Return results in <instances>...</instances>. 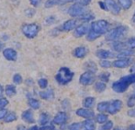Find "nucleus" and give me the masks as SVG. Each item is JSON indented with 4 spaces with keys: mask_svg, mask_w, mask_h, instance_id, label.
<instances>
[{
    "mask_svg": "<svg viewBox=\"0 0 135 130\" xmlns=\"http://www.w3.org/2000/svg\"><path fill=\"white\" fill-rule=\"evenodd\" d=\"M109 24L106 20H98L91 24L90 29L88 30L86 39L88 41H94L101 35L105 34L108 30Z\"/></svg>",
    "mask_w": 135,
    "mask_h": 130,
    "instance_id": "f257e3e1",
    "label": "nucleus"
},
{
    "mask_svg": "<svg viewBox=\"0 0 135 130\" xmlns=\"http://www.w3.org/2000/svg\"><path fill=\"white\" fill-rule=\"evenodd\" d=\"M74 77V73L68 69L67 67H62L59 70L58 73L56 74L55 78H56L57 82L61 84H66L69 82H71V80Z\"/></svg>",
    "mask_w": 135,
    "mask_h": 130,
    "instance_id": "f03ea898",
    "label": "nucleus"
},
{
    "mask_svg": "<svg viewBox=\"0 0 135 130\" xmlns=\"http://www.w3.org/2000/svg\"><path fill=\"white\" fill-rule=\"evenodd\" d=\"M127 31H128V29H127L125 26L117 27L108 33L107 39L110 41H113V40H118V39H122L127 34Z\"/></svg>",
    "mask_w": 135,
    "mask_h": 130,
    "instance_id": "7ed1b4c3",
    "label": "nucleus"
},
{
    "mask_svg": "<svg viewBox=\"0 0 135 130\" xmlns=\"http://www.w3.org/2000/svg\"><path fill=\"white\" fill-rule=\"evenodd\" d=\"M22 32L28 39H33L39 32V26L37 24H27L22 27Z\"/></svg>",
    "mask_w": 135,
    "mask_h": 130,
    "instance_id": "20e7f679",
    "label": "nucleus"
},
{
    "mask_svg": "<svg viewBox=\"0 0 135 130\" xmlns=\"http://www.w3.org/2000/svg\"><path fill=\"white\" fill-rule=\"evenodd\" d=\"M85 6L81 5L79 3L74 4L73 6L70 7V8L68 9V14L72 17H82L84 14H85Z\"/></svg>",
    "mask_w": 135,
    "mask_h": 130,
    "instance_id": "39448f33",
    "label": "nucleus"
},
{
    "mask_svg": "<svg viewBox=\"0 0 135 130\" xmlns=\"http://www.w3.org/2000/svg\"><path fill=\"white\" fill-rule=\"evenodd\" d=\"M95 81H96V76H95L94 72H92V71L84 72L80 76V79H79V82L83 85H90Z\"/></svg>",
    "mask_w": 135,
    "mask_h": 130,
    "instance_id": "423d86ee",
    "label": "nucleus"
},
{
    "mask_svg": "<svg viewBox=\"0 0 135 130\" xmlns=\"http://www.w3.org/2000/svg\"><path fill=\"white\" fill-rule=\"evenodd\" d=\"M130 86V84L128 82H126L125 81H123L122 79L115 82L112 84V89L116 92V93H124L128 87Z\"/></svg>",
    "mask_w": 135,
    "mask_h": 130,
    "instance_id": "0eeeda50",
    "label": "nucleus"
},
{
    "mask_svg": "<svg viewBox=\"0 0 135 130\" xmlns=\"http://www.w3.org/2000/svg\"><path fill=\"white\" fill-rule=\"evenodd\" d=\"M121 107H122V102L119 101V100H114L113 102L109 103L107 112L109 113L110 115H115L118 112H119Z\"/></svg>",
    "mask_w": 135,
    "mask_h": 130,
    "instance_id": "6e6552de",
    "label": "nucleus"
},
{
    "mask_svg": "<svg viewBox=\"0 0 135 130\" xmlns=\"http://www.w3.org/2000/svg\"><path fill=\"white\" fill-rule=\"evenodd\" d=\"M76 115L83 118L86 119H92L95 116L94 111H92L90 108H80L76 111Z\"/></svg>",
    "mask_w": 135,
    "mask_h": 130,
    "instance_id": "1a4fd4ad",
    "label": "nucleus"
},
{
    "mask_svg": "<svg viewBox=\"0 0 135 130\" xmlns=\"http://www.w3.org/2000/svg\"><path fill=\"white\" fill-rule=\"evenodd\" d=\"M104 1L107 4L108 10H109L112 14H115V15L119 14V12H120V7H119V6L118 5L114 0H104Z\"/></svg>",
    "mask_w": 135,
    "mask_h": 130,
    "instance_id": "9d476101",
    "label": "nucleus"
},
{
    "mask_svg": "<svg viewBox=\"0 0 135 130\" xmlns=\"http://www.w3.org/2000/svg\"><path fill=\"white\" fill-rule=\"evenodd\" d=\"M131 63V60L127 59V58H120L119 60H116V61H113L112 65L115 68H118V69H124V68L128 67Z\"/></svg>",
    "mask_w": 135,
    "mask_h": 130,
    "instance_id": "9b49d317",
    "label": "nucleus"
},
{
    "mask_svg": "<svg viewBox=\"0 0 135 130\" xmlns=\"http://www.w3.org/2000/svg\"><path fill=\"white\" fill-rule=\"evenodd\" d=\"M3 55L7 61H17V58H18V54H17V51L13 49H6L3 51Z\"/></svg>",
    "mask_w": 135,
    "mask_h": 130,
    "instance_id": "f8f14e48",
    "label": "nucleus"
},
{
    "mask_svg": "<svg viewBox=\"0 0 135 130\" xmlns=\"http://www.w3.org/2000/svg\"><path fill=\"white\" fill-rule=\"evenodd\" d=\"M96 55L98 56L99 59H102V60H107L108 58H113V57H116V56H117L116 54H114L113 52L109 51V50H97Z\"/></svg>",
    "mask_w": 135,
    "mask_h": 130,
    "instance_id": "ddd939ff",
    "label": "nucleus"
},
{
    "mask_svg": "<svg viewBox=\"0 0 135 130\" xmlns=\"http://www.w3.org/2000/svg\"><path fill=\"white\" fill-rule=\"evenodd\" d=\"M86 32H88V26L86 24H82V25L75 28L74 36L75 38H80L85 35V34H86Z\"/></svg>",
    "mask_w": 135,
    "mask_h": 130,
    "instance_id": "4468645a",
    "label": "nucleus"
},
{
    "mask_svg": "<svg viewBox=\"0 0 135 130\" xmlns=\"http://www.w3.org/2000/svg\"><path fill=\"white\" fill-rule=\"evenodd\" d=\"M67 120V115L64 112H60L54 116V123L56 125H62L64 124Z\"/></svg>",
    "mask_w": 135,
    "mask_h": 130,
    "instance_id": "2eb2a0df",
    "label": "nucleus"
},
{
    "mask_svg": "<svg viewBox=\"0 0 135 130\" xmlns=\"http://www.w3.org/2000/svg\"><path fill=\"white\" fill-rule=\"evenodd\" d=\"M76 23H77V21L75 19L67 20V21L64 22V24L62 25V29H64V30H65V31L73 30V29H75V27H76Z\"/></svg>",
    "mask_w": 135,
    "mask_h": 130,
    "instance_id": "dca6fc26",
    "label": "nucleus"
},
{
    "mask_svg": "<svg viewBox=\"0 0 135 130\" xmlns=\"http://www.w3.org/2000/svg\"><path fill=\"white\" fill-rule=\"evenodd\" d=\"M86 52H87V50L85 47H78V48H76L75 50H74L73 54L75 57L82 59V58H84L85 55H86Z\"/></svg>",
    "mask_w": 135,
    "mask_h": 130,
    "instance_id": "f3484780",
    "label": "nucleus"
},
{
    "mask_svg": "<svg viewBox=\"0 0 135 130\" xmlns=\"http://www.w3.org/2000/svg\"><path fill=\"white\" fill-rule=\"evenodd\" d=\"M82 125H83V130H95L96 128V126L92 119H86L82 123Z\"/></svg>",
    "mask_w": 135,
    "mask_h": 130,
    "instance_id": "a211bd4d",
    "label": "nucleus"
},
{
    "mask_svg": "<svg viewBox=\"0 0 135 130\" xmlns=\"http://www.w3.org/2000/svg\"><path fill=\"white\" fill-rule=\"evenodd\" d=\"M22 118L24 121H26L27 123H33L34 118H33V114L30 110H27L22 114Z\"/></svg>",
    "mask_w": 135,
    "mask_h": 130,
    "instance_id": "6ab92c4d",
    "label": "nucleus"
},
{
    "mask_svg": "<svg viewBox=\"0 0 135 130\" xmlns=\"http://www.w3.org/2000/svg\"><path fill=\"white\" fill-rule=\"evenodd\" d=\"M134 54H135V51H133L132 50H131V49H126V50L119 51V54H118L117 56L119 58H122V57H129V56L134 55Z\"/></svg>",
    "mask_w": 135,
    "mask_h": 130,
    "instance_id": "aec40b11",
    "label": "nucleus"
},
{
    "mask_svg": "<svg viewBox=\"0 0 135 130\" xmlns=\"http://www.w3.org/2000/svg\"><path fill=\"white\" fill-rule=\"evenodd\" d=\"M107 88V85L104 82H98L95 84V91L98 93H103Z\"/></svg>",
    "mask_w": 135,
    "mask_h": 130,
    "instance_id": "412c9836",
    "label": "nucleus"
},
{
    "mask_svg": "<svg viewBox=\"0 0 135 130\" xmlns=\"http://www.w3.org/2000/svg\"><path fill=\"white\" fill-rule=\"evenodd\" d=\"M41 97L42 99H45V100H51L54 98V92L52 90H47V91H43L40 93Z\"/></svg>",
    "mask_w": 135,
    "mask_h": 130,
    "instance_id": "4be33fe9",
    "label": "nucleus"
},
{
    "mask_svg": "<svg viewBox=\"0 0 135 130\" xmlns=\"http://www.w3.org/2000/svg\"><path fill=\"white\" fill-rule=\"evenodd\" d=\"M94 103H95L94 97H86L83 101V105L85 108H91V107L94 106Z\"/></svg>",
    "mask_w": 135,
    "mask_h": 130,
    "instance_id": "5701e85b",
    "label": "nucleus"
},
{
    "mask_svg": "<svg viewBox=\"0 0 135 130\" xmlns=\"http://www.w3.org/2000/svg\"><path fill=\"white\" fill-rule=\"evenodd\" d=\"M119 6L124 9H129L132 5V0H118Z\"/></svg>",
    "mask_w": 135,
    "mask_h": 130,
    "instance_id": "b1692460",
    "label": "nucleus"
},
{
    "mask_svg": "<svg viewBox=\"0 0 135 130\" xmlns=\"http://www.w3.org/2000/svg\"><path fill=\"white\" fill-rule=\"evenodd\" d=\"M17 91H16V88H15V86L13 85H7V87H6V95H7V96H14L15 95H16Z\"/></svg>",
    "mask_w": 135,
    "mask_h": 130,
    "instance_id": "393cba45",
    "label": "nucleus"
},
{
    "mask_svg": "<svg viewBox=\"0 0 135 130\" xmlns=\"http://www.w3.org/2000/svg\"><path fill=\"white\" fill-rule=\"evenodd\" d=\"M108 105H109V103L108 102H101L98 105V111L99 112H106L108 111Z\"/></svg>",
    "mask_w": 135,
    "mask_h": 130,
    "instance_id": "a878e982",
    "label": "nucleus"
},
{
    "mask_svg": "<svg viewBox=\"0 0 135 130\" xmlns=\"http://www.w3.org/2000/svg\"><path fill=\"white\" fill-rule=\"evenodd\" d=\"M121 79H122L123 81H125L126 82H128V84L131 85V84H135V73H132V74L124 76Z\"/></svg>",
    "mask_w": 135,
    "mask_h": 130,
    "instance_id": "bb28decb",
    "label": "nucleus"
},
{
    "mask_svg": "<svg viewBox=\"0 0 135 130\" xmlns=\"http://www.w3.org/2000/svg\"><path fill=\"white\" fill-rule=\"evenodd\" d=\"M96 121L99 124H103L106 123L108 121V116L104 114H99L96 116Z\"/></svg>",
    "mask_w": 135,
    "mask_h": 130,
    "instance_id": "cd10ccee",
    "label": "nucleus"
},
{
    "mask_svg": "<svg viewBox=\"0 0 135 130\" xmlns=\"http://www.w3.org/2000/svg\"><path fill=\"white\" fill-rule=\"evenodd\" d=\"M28 105H30V106L33 109L40 108V102L36 99H33V98L28 100Z\"/></svg>",
    "mask_w": 135,
    "mask_h": 130,
    "instance_id": "c85d7f7f",
    "label": "nucleus"
},
{
    "mask_svg": "<svg viewBox=\"0 0 135 130\" xmlns=\"http://www.w3.org/2000/svg\"><path fill=\"white\" fill-rule=\"evenodd\" d=\"M49 122V116L47 114H41L40 116V124L41 126H45Z\"/></svg>",
    "mask_w": 135,
    "mask_h": 130,
    "instance_id": "c756f323",
    "label": "nucleus"
},
{
    "mask_svg": "<svg viewBox=\"0 0 135 130\" xmlns=\"http://www.w3.org/2000/svg\"><path fill=\"white\" fill-rule=\"evenodd\" d=\"M16 119H17L16 114H14V113H10V114H8V115H7V116H6L5 121L7 122V123H9V122L15 121Z\"/></svg>",
    "mask_w": 135,
    "mask_h": 130,
    "instance_id": "7c9ffc66",
    "label": "nucleus"
},
{
    "mask_svg": "<svg viewBox=\"0 0 135 130\" xmlns=\"http://www.w3.org/2000/svg\"><path fill=\"white\" fill-rule=\"evenodd\" d=\"M85 67L88 69V71H92V72H96L97 71V66L94 63H92V61H89V63H87L86 64H85Z\"/></svg>",
    "mask_w": 135,
    "mask_h": 130,
    "instance_id": "2f4dec72",
    "label": "nucleus"
},
{
    "mask_svg": "<svg viewBox=\"0 0 135 130\" xmlns=\"http://www.w3.org/2000/svg\"><path fill=\"white\" fill-rule=\"evenodd\" d=\"M99 65L101 66L102 68H105V69H108V68H110L112 66V63H110L108 60H101L99 63Z\"/></svg>",
    "mask_w": 135,
    "mask_h": 130,
    "instance_id": "473e14b6",
    "label": "nucleus"
},
{
    "mask_svg": "<svg viewBox=\"0 0 135 130\" xmlns=\"http://www.w3.org/2000/svg\"><path fill=\"white\" fill-rule=\"evenodd\" d=\"M82 129H83L82 123H74L69 127V130H82Z\"/></svg>",
    "mask_w": 135,
    "mask_h": 130,
    "instance_id": "72a5a7b5",
    "label": "nucleus"
},
{
    "mask_svg": "<svg viewBox=\"0 0 135 130\" xmlns=\"http://www.w3.org/2000/svg\"><path fill=\"white\" fill-rule=\"evenodd\" d=\"M109 76H110L109 72H103L100 74L99 79L102 81V82H108V80H109Z\"/></svg>",
    "mask_w": 135,
    "mask_h": 130,
    "instance_id": "f704fd0d",
    "label": "nucleus"
},
{
    "mask_svg": "<svg viewBox=\"0 0 135 130\" xmlns=\"http://www.w3.org/2000/svg\"><path fill=\"white\" fill-rule=\"evenodd\" d=\"M55 5H60V1L59 0H48L45 4V7H54Z\"/></svg>",
    "mask_w": 135,
    "mask_h": 130,
    "instance_id": "c9c22d12",
    "label": "nucleus"
},
{
    "mask_svg": "<svg viewBox=\"0 0 135 130\" xmlns=\"http://www.w3.org/2000/svg\"><path fill=\"white\" fill-rule=\"evenodd\" d=\"M38 82H39V85H40V87H41V89H44V88H46L47 85H48V81H47L46 79H44V78L40 79Z\"/></svg>",
    "mask_w": 135,
    "mask_h": 130,
    "instance_id": "e433bc0d",
    "label": "nucleus"
},
{
    "mask_svg": "<svg viewBox=\"0 0 135 130\" xmlns=\"http://www.w3.org/2000/svg\"><path fill=\"white\" fill-rule=\"evenodd\" d=\"M126 43L130 49H135V38H131V39H129Z\"/></svg>",
    "mask_w": 135,
    "mask_h": 130,
    "instance_id": "4c0bfd02",
    "label": "nucleus"
},
{
    "mask_svg": "<svg viewBox=\"0 0 135 130\" xmlns=\"http://www.w3.org/2000/svg\"><path fill=\"white\" fill-rule=\"evenodd\" d=\"M112 127H113V123L111 121H107L102 127V130H110L112 128Z\"/></svg>",
    "mask_w": 135,
    "mask_h": 130,
    "instance_id": "58836bf2",
    "label": "nucleus"
},
{
    "mask_svg": "<svg viewBox=\"0 0 135 130\" xmlns=\"http://www.w3.org/2000/svg\"><path fill=\"white\" fill-rule=\"evenodd\" d=\"M13 80H14V82L17 84H21L22 82V77L20 76V74H15L14 77H13Z\"/></svg>",
    "mask_w": 135,
    "mask_h": 130,
    "instance_id": "ea45409f",
    "label": "nucleus"
},
{
    "mask_svg": "<svg viewBox=\"0 0 135 130\" xmlns=\"http://www.w3.org/2000/svg\"><path fill=\"white\" fill-rule=\"evenodd\" d=\"M128 106L129 107H132L135 105V96H133V95H132L130 98H129L128 100Z\"/></svg>",
    "mask_w": 135,
    "mask_h": 130,
    "instance_id": "a19ab883",
    "label": "nucleus"
},
{
    "mask_svg": "<svg viewBox=\"0 0 135 130\" xmlns=\"http://www.w3.org/2000/svg\"><path fill=\"white\" fill-rule=\"evenodd\" d=\"M7 103H8V101H7L6 98H0V109L5 107Z\"/></svg>",
    "mask_w": 135,
    "mask_h": 130,
    "instance_id": "79ce46f5",
    "label": "nucleus"
},
{
    "mask_svg": "<svg viewBox=\"0 0 135 130\" xmlns=\"http://www.w3.org/2000/svg\"><path fill=\"white\" fill-rule=\"evenodd\" d=\"M99 6H100V7H101V9H103V10H106V11L108 10V8L107 7V4L105 3V1L99 2Z\"/></svg>",
    "mask_w": 135,
    "mask_h": 130,
    "instance_id": "37998d69",
    "label": "nucleus"
},
{
    "mask_svg": "<svg viewBox=\"0 0 135 130\" xmlns=\"http://www.w3.org/2000/svg\"><path fill=\"white\" fill-rule=\"evenodd\" d=\"M7 110H5V109H0V119H2V118H5L6 116H7Z\"/></svg>",
    "mask_w": 135,
    "mask_h": 130,
    "instance_id": "c03bdc74",
    "label": "nucleus"
},
{
    "mask_svg": "<svg viewBox=\"0 0 135 130\" xmlns=\"http://www.w3.org/2000/svg\"><path fill=\"white\" fill-rule=\"evenodd\" d=\"M90 2H91V0H78V3L81 4V5H83V6L89 5Z\"/></svg>",
    "mask_w": 135,
    "mask_h": 130,
    "instance_id": "a18cd8bd",
    "label": "nucleus"
},
{
    "mask_svg": "<svg viewBox=\"0 0 135 130\" xmlns=\"http://www.w3.org/2000/svg\"><path fill=\"white\" fill-rule=\"evenodd\" d=\"M30 4H31L33 7H37L40 3H41V0H30Z\"/></svg>",
    "mask_w": 135,
    "mask_h": 130,
    "instance_id": "49530a36",
    "label": "nucleus"
},
{
    "mask_svg": "<svg viewBox=\"0 0 135 130\" xmlns=\"http://www.w3.org/2000/svg\"><path fill=\"white\" fill-rule=\"evenodd\" d=\"M128 116H132V117H135V108L132 109V110L128 111Z\"/></svg>",
    "mask_w": 135,
    "mask_h": 130,
    "instance_id": "de8ad7c7",
    "label": "nucleus"
},
{
    "mask_svg": "<svg viewBox=\"0 0 135 130\" xmlns=\"http://www.w3.org/2000/svg\"><path fill=\"white\" fill-rule=\"evenodd\" d=\"M59 1H60V4H65V3H68V2L75 1V0H59Z\"/></svg>",
    "mask_w": 135,
    "mask_h": 130,
    "instance_id": "09e8293b",
    "label": "nucleus"
},
{
    "mask_svg": "<svg viewBox=\"0 0 135 130\" xmlns=\"http://www.w3.org/2000/svg\"><path fill=\"white\" fill-rule=\"evenodd\" d=\"M127 130H135V124H132L127 128Z\"/></svg>",
    "mask_w": 135,
    "mask_h": 130,
    "instance_id": "8fccbe9b",
    "label": "nucleus"
},
{
    "mask_svg": "<svg viewBox=\"0 0 135 130\" xmlns=\"http://www.w3.org/2000/svg\"><path fill=\"white\" fill-rule=\"evenodd\" d=\"M28 130H41V129H40L38 127H30Z\"/></svg>",
    "mask_w": 135,
    "mask_h": 130,
    "instance_id": "3c124183",
    "label": "nucleus"
},
{
    "mask_svg": "<svg viewBox=\"0 0 135 130\" xmlns=\"http://www.w3.org/2000/svg\"><path fill=\"white\" fill-rule=\"evenodd\" d=\"M2 93H3V87L0 85V96L2 95Z\"/></svg>",
    "mask_w": 135,
    "mask_h": 130,
    "instance_id": "603ef678",
    "label": "nucleus"
},
{
    "mask_svg": "<svg viewBox=\"0 0 135 130\" xmlns=\"http://www.w3.org/2000/svg\"><path fill=\"white\" fill-rule=\"evenodd\" d=\"M2 48H3V43H2L1 41H0V50H2Z\"/></svg>",
    "mask_w": 135,
    "mask_h": 130,
    "instance_id": "864d4df0",
    "label": "nucleus"
},
{
    "mask_svg": "<svg viewBox=\"0 0 135 130\" xmlns=\"http://www.w3.org/2000/svg\"><path fill=\"white\" fill-rule=\"evenodd\" d=\"M114 130H122V129H121V128H119V127H117V128H115Z\"/></svg>",
    "mask_w": 135,
    "mask_h": 130,
    "instance_id": "5fc2aeb1",
    "label": "nucleus"
},
{
    "mask_svg": "<svg viewBox=\"0 0 135 130\" xmlns=\"http://www.w3.org/2000/svg\"><path fill=\"white\" fill-rule=\"evenodd\" d=\"M134 1H135V0H134Z\"/></svg>",
    "mask_w": 135,
    "mask_h": 130,
    "instance_id": "6e6d98bb",
    "label": "nucleus"
}]
</instances>
